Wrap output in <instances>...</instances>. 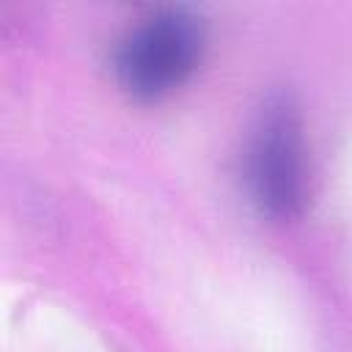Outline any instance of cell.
Instances as JSON below:
<instances>
[{
    "mask_svg": "<svg viewBox=\"0 0 352 352\" xmlns=\"http://www.w3.org/2000/svg\"><path fill=\"white\" fill-rule=\"evenodd\" d=\"M242 184L250 204L270 220L289 223L308 209L311 148L292 102L270 99L253 118L242 148Z\"/></svg>",
    "mask_w": 352,
    "mask_h": 352,
    "instance_id": "2",
    "label": "cell"
},
{
    "mask_svg": "<svg viewBox=\"0 0 352 352\" xmlns=\"http://www.w3.org/2000/svg\"><path fill=\"white\" fill-rule=\"evenodd\" d=\"M206 55L204 16L184 6H165L135 19L113 47L116 85L135 102L151 104L182 91Z\"/></svg>",
    "mask_w": 352,
    "mask_h": 352,
    "instance_id": "1",
    "label": "cell"
}]
</instances>
